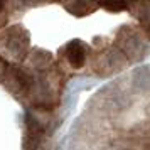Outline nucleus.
<instances>
[{
  "instance_id": "nucleus-3",
  "label": "nucleus",
  "mask_w": 150,
  "mask_h": 150,
  "mask_svg": "<svg viewBox=\"0 0 150 150\" xmlns=\"http://www.w3.org/2000/svg\"><path fill=\"white\" fill-rule=\"evenodd\" d=\"M66 59L73 68H83L86 61V46L81 41H71L66 46Z\"/></svg>"
},
{
  "instance_id": "nucleus-4",
  "label": "nucleus",
  "mask_w": 150,
  "mask_h": 150,
  "mask_svg": "<svg viewBox=\"0 0 150 150\" xmlns=\"http://www.w3.org/2000/svg\"><path fill=\"white\" fill-rule=\"evenodd\" d=\"M64 8L68 10L69 14L76 15V17H84V15L93 14L98 8V4H91V2H73V4H66Z\"/></svg>"
},
{
  "instance_id": "nucleus-7",
  "label": "nucleus",
  "mask_w": 150,
  "mask_h": 150,
  "mask_svg": "<svg viewBox=\"0 0 150 150\" xmlns=\"http://www.w3.org/2000/svg\"><path fill=\"white\" fill-rule=\"evenodd\" d=\"M149 30H150V25H149Z\"/></svg>"
},
{
  "instance_id": "nucleus-2",
  "label": "nucleus",
  "mask_w": 150,
  "mask_h": 150,
  "mask_svg": "<svg viewBox=\"0 0 150 150\" xmlns=\"http://www.w3.org/2000/svg\"><path fill=\"white\" fill-rule=\"evenodd\" d=\"M116 46L122 51V54L128 56V57H138L142 52V44H140V37L130 30V29H122L118 35H116Z\"/></svg>"
},
{
  "instance_id": "nucleus-6",
  "label": "nucleus",
  "mask_w": 150,
  "mask_h": 150,
  "mask_svg": "<svg viewBox=\"0 0 150 150\" xmlns=\"http://www.w3.org/2000/svg\"><path fill=\"white\" fill-rule=\"evenodd\" d=\"M2 10H4V4L0 2V14H2Z\"/></svg>"
},
{
  "instance_id": "nucleus-5",
  "label": "nucleus",
  "mask_w": 150,
  "mask_h": 150,
  "mask_svg": "<svg viewBox=\"0 0 150 150\" xmlns=\"http://www.w3.org/2000/svg\"><path fill=\"white\" fill-rule=\"evenodd\" d=\"M98 7H103L106 8L108 12H122V10H127V8H130L128 4H98Z\"/></svg>"
},
{
  "instance_id": "nucleus-1",
  "label": "nucleus",
  "mask_w": 150,
  "mask_h": 150,
  "mask_svg": "<svg viewBox=\"0 0 150 150\" xmlns=\"http://www.w3.org/2000/svg\"><path fill=\"white\" fill-rule=\"evenodd\" d=\"M2 47H4V56L8 61H14V62L22 61L29 51L27 30H24L19 25L7 30V34L4 37V42H2Z\"/></svg>"
}]
</instances>
